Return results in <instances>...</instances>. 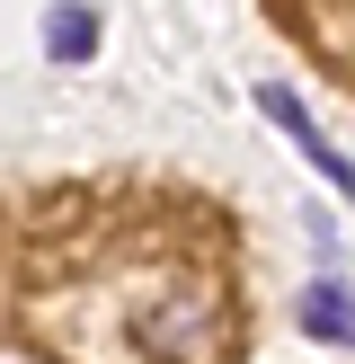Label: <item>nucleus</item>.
I'll return each mask as SVG.
<instances>
[{"label": "nucleus", "instance_id": "nucleus-1", "mask_svg": "<svg viewBox=\"0 0 355 364\" xmlns=\"http://www.w3.org/2000/svg\"><path fill=\"white\" fill-rule=\"evenodd\" d=\"M258 107H266V116H275V124H284V134H293V151H302V160H311V169H320V178H329V187H337V196H346V187H355V169H346V160H337V151H329V134H320V124H311V107H302V98H293V89H284V80H266V89H258Z\"/></svg>", "mask_w": 355, "mask_h": 364}, {"label": "nucleus", "instance_id": "nucleus-2", "mask_svg": "<svg viewBox=\"0 0 355 364\" xmlns=\"http://www.w3.org/2000/svg\"><path fill=\"white\" fill-rule=\"evenodd\" d=\"M302 338H320V347H355V284L346 276H320L311 294H302Z\"/></svg>", "mask_w": 355, "mask_h": 364}, {"label": "nucleus", "instance_id": "nucleus-3", "mask_svg": "<svg viewBox=\"0 0 355 364\" xmlns=\"http://www.w3.org/2000/svg\"><path fill=\"white\" fill-rule=\"evenodd\" d=\"M45 53L53 63H89L98 53V9L89 0H53L45 9Z\"/></svg>", "mask_w": 355, "mask_h": 364}]
</instances>
